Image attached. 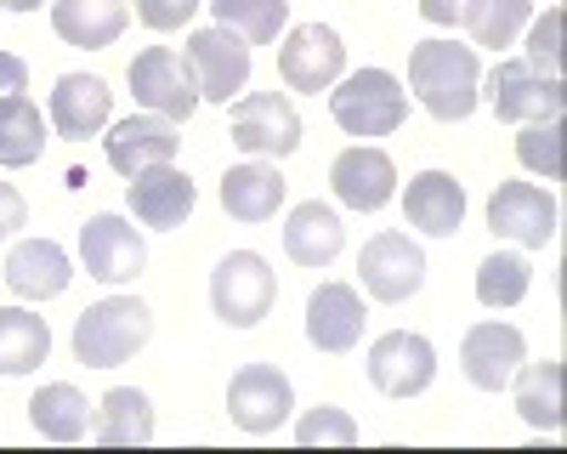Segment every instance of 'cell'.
<instances>
[{
  "label": "cell",
  "mask_w": 567,
  "mask_h": 454,
  "mask_svg": "<svg viewBox=\"0 0 567 454\" xmlns=\"http://www.w3.org/2000/svg\"><path fill=\"white\" fill-rule=\"evenodd\" d=\"M329 182H336L341 205L352 210H381L392 194H398V165L381 154V148H347L336 159V171H329Z\"/></svg>",
  "instance_id": "20"
},
{
  "label": "cell",
  "mask_w": 567,
  "mask_h": 454,
  "mask_svg": "<svg viewBox=\"0 0 567 454\" xmlns=\"http://www.w3.org/2000/svg\"><path fill=\"white\" fill-rule=\"evenodd\" d=\"M409 85L420 109L454 125L477 109V85H483V69H477V52L471 45H454V40H420L409 52Z\"/></svg>",
  "instance_id": "1"
},
{
  "label": "cell",
  "mask_w": 567,
  "mask_h": 454,
  "mask_svg": "<svg viewBox=\"0 0 567 454\" xmlns=\"http://www.w3.org/2000/svg\"><path fill=\"white\" fill-rule=\"evenodd\" d=\"M52 352V330L29 307H0V375H29Z\"/></svg>",
  "instance_id": "28"
},
{
  "label": "cell",
  "mask_w": 567,
  "mask_h": 454,
  "mask_svg": "<svg viewBox=\"0 0 567 454\" xmlns=\"http://www.w3.org/2000/svg\"><path fill=\"white\" fill-rule=\"evenodd\" d=\"M69 279H74V267H69V256L52 239H23L7 256V285L23 301H52V296L69 290Z\"/></svg>",
  "instance_id": "21"
},
{
  "label": "cell",
  "mask_w": 567,
  "mask_h": 454,
  "mask_svg": "<svg viewBox=\"0 0 567 454\" xmlns=\"http://www.w3.org/2000/svg\"><path fill=\"white\" fill-rule=\"evenodd\" d=\"M148 336H154V312L142 307L136 296H109V301L80 312L74 358L85 363V370H114V363H125Z\"/></svg>",
  "instance_id": "2"
},
{
  "label": "cell",
  "mask_w": 567,
  "mask_h": 454,
  "mask_svg": "<svg viewBox=\"0 0 567 454\" xmlns=\"http://www.w3.org/2000/svg\"><path fill=\"white\" fill-rule=\"evenodd\" d=\"M296 443H301V448H318V443H358V426H352V415H341V409H312V415L296 426Z\"/></svg>",
  "instance_id": "36"
},
{
  "label": "cell",
  "mask_w": 567,
  "mask_h": 454,
  "mask_svg": "<svg viewBox=\"0 0 567 454\" xmlns=\"http://www.w3.org/2000/svg\"><path fill=\"white\" fill-rule=\"evenodd\" d=\"M7 12H34V7H45V0H0Z\"/></svg>",
  "instance_id": "41"
},
{
  "label": "cell",
  "mask_w": 567,
  "mask_h": 454,
  "mask_svg": "<svg viewBox=\"0 0 567 454\" xmlns=\"http://www.w3.org/2000/svg\"><path fill=\"white\" fill-rule=\"evenodd\" d=\"M23 85H29V69H23V58L0 52V103H7V97H18Z\"/></svg>",
  "instance_id": "39"
},
{
  "label": "cell",
  "mask_w": 567,
  "mask_h": 454,
  "mask_svg": "<svg viewBox=\"0 0 567 454\" xmlns=\"http://www.w3.org/2000/svg\"><path fill=\"white\" fill-rule=\"evenodd\" d=\"M528 12H534V0H465L460 23L471 29L477 45H494V52H499V45H511L516 34H523Z\"/></svg>",
  "instance_id": "31"
},
{
  "label": "cell",
  "mask_w": 567,
  "mask_h": 454,
  "mask_svg": "<svg viewBox=\"0 0 567 454\" xmlns=\"http://www.w3.org/2000/svg\"><path fill=\"white\" fill-rule=\"evenodd\" d=\"M516 159H523L528 171H539L545 182H561V171H567V125L561 120L523 125V136H516Z\"/></svg>",
  "instance_id": "34"
},
{
  "label": "cell",
  "mask_w": 567,
  "mask_h": 454,
  "mask_svg": "<svg viewBox=\"0 0 567 454\" xmlns=\"http://www.w3.org/2000/svg\"><path fill=\"white\" fill-rule=\"evenodd\" d=\"M528 285H534V267H528V256H516V250H494L477 267V301L483 307H516L528 296Z\"/></svg>",
  "instance_id": "33"
},
{
  "label": "cell",
  "mask_w": 567,
  "mask_h": 454,
  "mask_svg": "<svg viewBox=\"0 0 567 454\" xmlns=\"http://www.w3.org/2000/svg\"><path fill=\"white\" fill-rule=\"evenodd\" d=\"M347 69V45L329 23H301L278 45V74L290 91H329Z\"/></svg>",
  "instance_id": "10"
},
{
  "label": "cell",
  "mask_w": 567,
  "mask_h": 454,
  "mask_svg": "<svg viewBox=\"0 0 567 454\" xmlns=\"http://www.w3.org/2000/svg\"><path fill=\"white\" fill-rule=\"evenodd\" d=\"M29 221V205H23V194L12 188V182H0V245H7L18 227Z\"/></svg>",
  "instance_id": "38"
},
{
  "label": "cell",
  "mask_w": 567,
  "mask_h": 454,
  "mask_svg": "<svg viewBox=\"0 0 567 454\" xmlns=\"http://www.w3.org/2000/svg\"><path fill=\"white\" fill-rule=\"evenodd\" d=\"M341 245H347V227H341V216L329 205L307 199V205L290 210V227H284V256H290L296 267H329L341 256Z\"/></svg>",
  "instance_id": "22"
},
{
  "label": "cell",
  "mask_w": 567,
  "mask_h": 454,
  "mask_svg": "<svg viewBox=\"0 0 567 454\" xmlns=\"http://www.w3.org/2000/svg\"><path fill=\"white\" fill-rule=\"evenodd\" d=\"M488 227L499 239H516L523 250H545L556 239V199L534 182H499L488 199Z\"/></svg>",
  "instance_id": "13"
},
{
  "label": "cell",
  "mask_w": 567,
  "mask_h": 454,
  "mask_svg": "<svg viewBox=\"0 0 567 454\" xmlns=\"http://www.w3.org/2000/svg\"><path fill=\"white\" fill-rule=\"evenodd\" d=\"M358 272H363V290L374 301H409L425 285V256H420V245L409 234H374L363 245Z\"/></svg>",
  "instance_id": "14"
},
{
  "label": "cell",
  "mask_w": 567,
  "mask_h": 454,
  "mask_svg": "<svg viewBox=\"0 0 567 454\" xmlns=\"http://www.w3.org/2000/svg\"><path fill=\"white\" fill-rule=\"evenodd\" d=\"M284 205V176L272 159H250V165H233L221 176V210L233 221H272V210Z\"/></svg>",
  "instance_id": "23"
},
{
  "label": "cell",
  "mask_w": 567,
  "mask_h": 454,
  "mask_svg": "<svg viewBox=\"0 0 567 454\" xmlns=\"http://www.w3.org/2000/svg\"><path fill=\"white\" fill-rule=\"evenodd\" d=\"M488 103L505 125H545V120H561L567 85L556 74H539L528 58H505L488 74Z\"/></svg>",
  "instance_id": "5"
},
{
  "label": "cell",
  "mask_w": 567,
  "mask_h": 454,
  "mask_svg": "<svg viewBox=\"0 0 567 454\" xmlns=\"http://www.w3.org/2000/svg\"><path fill=\"white\" fill-rule=\"evenodd\" d=\"M40 148H45V120L18 91V97L0 103V165H34Z\"/></svg>",
  "instance_id": "30"
},
{
  "label": "cell",
  "mask_w": 567,
  "mask_h": 454,
  "mask_svg": "<svg viewBox=\"0 0 567 454\" xmlns=\"http://www.w3.org/2000/svg\"><path fill=\"white\" fill-rule=\"evenodd\" d=\"M210 12L245 45H267L284 29V18H290V0H210Z\"/></svg>",
  "instance_id": "32"
},
{
  "label": "cell",
  "mask_w": 567,
  "mask_h": 454,
  "mask_svg": "<svg viewBox=\"0 0 567 454\" xmlns=\"http://www.w3.org/2000/svg\"><path fill=\"white\" fill-rule=\"evenodd\" d=\"M329 114H336V125L352 131V136H392L403 125V114H409V97H403L398 74L358 69V74H347L336 91H329Z\"/></svg>",
  "instance_id": "3"
},
{
  "label": "cell",
  "mask_w": 567,
  "mask_h": 454,
  "mask_svg": "<svg viewBox=\"0 0 567 454\" xmlns=\"http://www.w3.org/2000/svg\"><path fill=\"white\" fill-rule=\"evenodd\" d=\"M437 375V347L414 336V330H392L369 347V381L374 392H386V398H414L425 392Z\"/></svg>",
  "instance_id": "11"
},
{
  "label": "cell",
  "mask_w": 567,
  "mask_h": 454,
  "mask_svg": "<svg viewBox=\"0 0 567 454\" xmlns=\"http://www.w3.org/2000/svg\"><path fill=\"white\" fill-rule=\"evenodd\" d=\"M187 63H194L199 97L233 103V97L245 91V80H250V45L233 34V29L210 23V29H194V34H187Z\"/></svg>",
  "instance_id": "9"
},
{
  "label": "cell",
  "mask_w": 567,
  "mask_h": 454,
  "mask_svg": "<svg viewBox=\"0 0 567 454\" xmlns=\"http://www.w3.org/2000/svg\"><path fill=\"white\" fill-rule=\"evenodd\" d=\"M561 34H567L561 7H550V12L534 23V34H528V63H534L539 74H556V80H561Z\"/></svg>",
  "instance_id": "35"
},
{
  "label": "cell",
  "mask_w": 567,
  "mask_h": 454,
  "mask_svg": "<svg viewBox=\"0 0 567 454\" xmlns=\"http://www.w3.org/2000/svg\"><path fill=\"white\" fill-rule=\"evenodd\" d=\"M176 120L165 114H131L109 131V165L120 176H136V171H148V165H171L176 159Z\"/></svg>",
  "instance_id": "16"
},
{
  "label": "cell",
  "mask_w": 567,
  "mask_h": 454,
  "mask_svg": "<svg viewBox=\"0 0 567 454\" xmlns=\"http://www.w3.org/2000/svg\"><path fill=\"white\" fill-rule=\"evenodd\" d=\"M272 301H278V279H272V267L256 250H233V256L216 261V272H210V307H216L221 324L250 330V324H261V318L272 312Z\"/></svg>",
  "instance_id": "4"
},
{
  "label": "cell",
  "mask_w": 567,
  "mask_h": 454,
  "mask_svg": "<svg viewBox=\"0 0 567 454\" xmlns=\"http://www.w3.org/2000/svg\"><path fill=\"white\" fill-rule=\"evenodd\" d=\"M227 131L233 143H239L245 154L256 159H284L301 148V120L290 109V97L284 91H256V97H239L227 114Z\"/></svg>",
  "instance_id": "7"
},
{
  "label": "cell",
  "mask_w": 567,
  "mask_h": 454,
  "mask_svg": "<svg viewBox=\"0 0 567 454\" xmlns=\"http://www.w3.org/2000/svg\"><path fill=\"white\" fill-rule=\"evenodd\" d=\"M460 7H465V0H420L425 23H460Z\"/></svg>",
  "instance_id": "40"
},
{
  "label": "cell",
  "mask_w": 567,
  "mask_h": 454,
  "mask_svg": "<svg viewBox=\"0 0 567 454\" xmlns=\"http://www.w3.org/2000/svg\"><path fill=\"white\" fill-rule=\"evenodd\" d=\"M205 7V0H136V18L148 23V29H159V34H171V29H182L187 18H194Z\"/></svg>",
  "instance_id": "37"
},
{
  "label": "cell",
  "mask_w": 567,
  "mask_h": 454,
  "mask_svg": "<svg viewBox=\"0 0 567 454\" xmlns=\"http://www.w3.org/2000/svg\"><path fill=\"white\" fill-rule=\"evenodd\" d=\"M131 91L148 114H165V120H194L199 109V80H194V63L171 45H148V52L131 58Z\"/></svg>",
  "instance_id": "6"
},
{
  "label": "cell",
  "mask_w": 567,
  "mask_h": 454,
  "mask_svg": "<svg viewBox=\"0 0 567 454\" xmlns=\"http://www.w3.org/2000/svg\"><path fill=\"white\" fill-rule=\"evenodd\" d=\"M403 216L432 239H454L460 221H465V188L449 171H420L403 194Z\"/></svg>",
  "instance_id": "19"
},
{
  "label": "cell",
  "mask_w": 567,
  "mask_h": 454,
  "mask_svg": "<svg viewBox=\"0 0 567 454\" xmlns=\"http://www.w3.org/2000/svg\"><path fill=\"white\" fill-rule=\"evenodd\" d=\"M194 182H187V171L176 165H148V171H136L131 176V210L142 227H182L187 216H194Z\"/></svg>",
  "instance_id": "15"
},
{
  "label": "cell",
  "mask_w": 567,
  "mask_h": 454,
  "mask_svg": "<svg viewBox=\"0 0 567 454\" xmlns=\"http://www.w3.org/2000/svg\"><path fill=\"white\" fill-rule=\"evenodd\" d=\"M97 443L103 448H142V443H154V403L142 398L136 386H114L103 398Z\"/></svg>",
  "instance_id": "29"
},
{
  "label": "cell",
  "mask_w": 567,
  "mask_h": 454,
  "mask_svg": "<svg viewBox=\"0 0 567 454\" xmlns=\"http://www.w3.org/2000/svg\"><path fill=\"white\" fill-rule=\"evenodd\" d=\"M307 341L318 352H352L363 341V301L352 285H318L307 301Z\"/></svg>",
  "instance_id": "18"
},
{
  "label": "cell",
  "mask_w": 567,
  "mask_h": 454,
  "mask_svg": "<svg viewBox=\"0 0 567 454\" xmlns=\"http://www.w3.org/2000/svg\"><path fill=\"white\" fill-rule=\"evenodd\" d=\"M109 109H114V91L97 80V74H63L58 91H52V125L63 136H91L109 125Z\"/></svg>",
  "instance_id": "25"
},
{
  "label": "cell",
  "mask_w": 567,
  "mask_h": 454,
  "mask_svg": "<svg viewBox=\"0 0 567 454\" xmlns=\"http://www.w3.org/2000/svg\"><path fill=\"white\" fill-rule=\"evenodd\" d=\"M511 392H516V415H523L534 432H561V363L545 358V363H516L511 375Z\"/></svg>",
  "instance_id": "26"
},
{
  "label": "cell",
  "mask_w": 567,
  "mask_h": 454,
  "mask_svg": "<svg viewBox=\"0 0 567 454\" xmlns=\"http://www.w3.org/2000/svg\"><path fill=\"white\" fill-rule=\"evenodd\" d=\"M290 409H296V392H290V381H284V370H272V363H245L227 386V415L250 437H272Z\"/></svg>",
  "instance_id": "8"
},
{
  "label": "cell",
  "mask_w": 567,
  "mask_h": 454,
  "mask_svg": "<svg viewBox=\"0 0 567 454\" xmlns=\"http://www.w3.org/2000/svg\"><path fill=\"white\" fill-rule=\"evenodd\" d=\"M29 421L45 443H80L91 432V403L80 398V386L69 381H52L29 398Z\"/></svg>",
  "instance_id": "27"
},
{
  "label": "cell",
  "mask_w": 567,
  "mask_h": 454,
  "mask_svg": "<svg viewBox=\"0 0 567 454\" xmlns=\"http://www.w3.org/2000/svg\"><path fill=\"white\" fill-rule=\"evenodd\" d=\"M125 0H58L52 7V29L80 45V52H103V45H114L125 34Z\"/></svg>",
  "instance_id": "24"
},
{
  "label": "cell",
  "mask_w": 567,
  "mask_h": 454,
  "mask_svg": "<svg viewBox=\"0 0 567 454\" xmlns=\"http://www.w3.org/2000/svg\"><path fill=\"white\" fill-rule=\"evenodd\" d=\"M80 256H85V272L103 285H131L148 267V245H142V234L125 216H91L80 227Z\"/></svg>",
  "instance_id": "12"
},
{
  "label": "cell",
  "mask_w": 567,
  "mask_h": 454,
  "mask_svg": "<svg viewBox=\"0 0 567 454\" xmlns=\"http://www.w3.org/2000/svg\"><path fill=\"white\" fill-rule=\"evenodd\" d=\"M523 358H528V341H523V330H511V324H477L465 336V347H460L465 381L483 386V392L511 386V375H516V363H523Z\"/></svg>",
  "instance_id": "17"
}]
</instances>
